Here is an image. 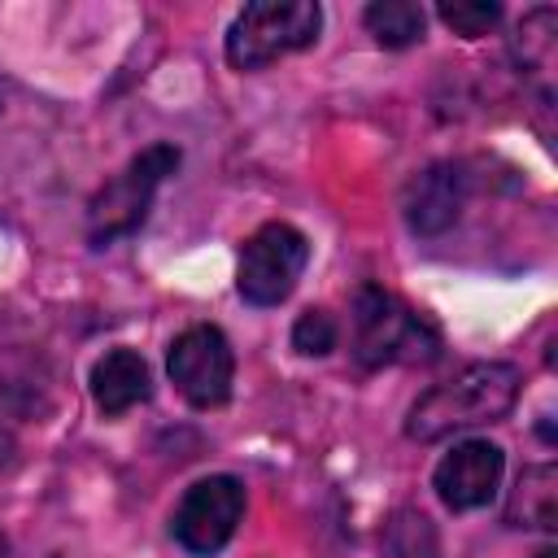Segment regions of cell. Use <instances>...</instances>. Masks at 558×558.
<instances>
[{
    "label": "cell",
    "instance_id": "cell-17",
    "mask_svg": "<svg viewBox=\"0 0 558 558\" xmlns=\"http://www.w3.org/2000/svg\"><path fill=\"white\" fill-rule=\"evenodd\" d=\"M0 558H9V541H4V532H0Z\"/></svg>",
    "mask_w": 558,
    "mask_h": 558
},
{
    "label": "cell",
    "instance_id": "cell-6",
    "mask_svg": "<svg viewBox=\"0 0 558 558\" xmlns=\"http://www.w3.org/2000/svg\"><path fill=\"white\" fill-rule=\"evenodd\" d=\"M166 371L170 384L179 388V397L196 410H214L231 397V379H235V353L227 344V336L209 323H196L187 331H179L170 340L166 353Z\"/></svg>",
    "mask_w": 558,
    "mask_h": 558
},
{
    "label": "cell",
    "instance_id": "cell-12",
    "mask_svg": "<svg viewBox=\"0 0 558 558\" xmlns=\"http://www.w3.org/2000/svg\"><path fill=\"white\" fill-rule=\"evenodd\" d=\"M384 558H440V536H436V523L414 510V506H401L388 514L384 523V545H379Z\"/></svg>",
    "mask_w": 558,
    "mask_h": 558
},
{
    "label": "cell",
    "instance_id": "cell-13",
    "mask_svg": "<svg viewBox=\"0 0 558 558\" xmlns=\"http://www.w3.org/2000/svg\"><path fill=\"white\" fill-rule=\"evenodd\" d=\"M423 9L414 0H375L366 4V31L384 44V48H410L423 39Z\"/></svg>",
    "mask_w": 558,
    "mask_h": 558
},
{
    "label": "cell",
    "instance_id": "cell-1",
    "mask_svg": "<svg viewBox=\"0 0 558 558\" xmlns=\"http://www.w3.org/2000/svg\"><path fill=\"white\" fill-rule=\"evenodd\" d=\"M523 375L510 362H471L458 375L432 384L405 414V436L418 445L445 440L466 427L501 423L519 401Z\"/></svg>",
    "mask_w": 558,
    "mask_h": 558
},
{
    "label": "cell",
    "instance_id": "cell-9",
    "mask_svg": "<svg viewBox=\"0 0 558 558\" xmlns=\"http://www.w3.org/2000/svg\"><path fill=\"white\" fill-rule=\"evenodd\" d=\"M466 205V170L458 161H436L427 170H418L405 183V222L414 235H440L462 218Z\"/></svg>",
    "mask_w": 558,
    "mask_h": 558
},
{
    "label": "cell",
    "instance_id": "cell-8",
    "mask_svg": "<svg viewBox=\"0 0 558 558\" xmlns=\"http://www.w3.org/2000/svg\"><path fill=\"white\" fill-rule=\"evenodd\" d=\"M506 453L493 440H458L432 471V488L449 510H480L497 497Z\"/></svg>",
    "mask_w": 558,
    "mask_h": 558
},
{
    "label": "cell",
    "instance_id": "cell-16",
    "mask_svg": "<svg viewBox=\"0 0 558 558\" xmlns=\"http://www.w3.org/2000/svg\"><path fill=\"white\" fill-rule=\"evenodd\" d=\"M9 458H13V436H9L4 427H0V466H4Z\"/></svg>",
    "mask_w": 558,
    "mask_h": 558
},
{
    "label": "cell",
    "instance_id": "cell-11",
    "mask_svg": "<svg viewBox=\"0 0 558 558\" xmlns=\"http://www.w3.org/2000/svg\"><path fill=\"white\" fill-rule=\"evenodd\" d=\"M506 523L510 527H536V532L558 527V466L554 462L523 466V475L506 501Z\"/></svg>",
    "mask_w": 558,
    "mask_h": 558
},
{
    "label": "cell",
    "instance_id": "cell-2",
    "mask_svg": "<svg viewBox=\"0 0 558 558\" xmlns=\"http://www.w3.org/2000/svg\"><path fill=\"white\" fill-rule=\"evenodd\" d=\"M440 353L436 327L384 292L379 283H362L353 292V357L357 366H392V362H432Z\"/></svg>",
    "mask_w": 558,
    "mask_h": 558
},
{
    "label": "cell",
    "instance_id": "cell-5",
    "mask_svg": "<svg viewBox=\"0 0 558 558\" xmlns=\"http://www.w3.org/2000/svg\"><path fill=\"white\" fill-rule=\"evenodd\" d=\"M310 262V240L292 227V222H266L257 227L244 248H240V266H235V288L248 305L266 310L288 301V292L296 288L301 270Z\"/></svg>",
    "mask_w": 558,
    "mask_h": 558
},
{
    "label": "cell",
    "instance_id": "cell-14",
    "mask_svg": "<svg viewBox=\"0 0 558 558\" xmlns=\"http://www.w3.org/2000/svg\"><path fill=\"white\" fill-rule=\"evenodd\" d=\"M436 13L462 39H480L501 22V4H493V0H453V4H440Z\"/></svg>",
    "mask_w": 558,
    "mask_h": 558
},
{
    "label": "cell",
    "instance_id": "cell-4",
    "mask_svg": "<svg viewBox=\"0 0 558 558\" xmlns=\"http://www.w3.org/2000/svg\"><path fill=\"white\" fill-rule=\"evenodd\" d=\"M174 170H179V148L174 144H148L144 153H135L122 166V174H113L87 205V240H92V248H109L113 240L131 235L148 218V205H153L157 187Z\"/></svg>",
    "mask_w": 558,
    "mask_h": 558
},
{
    "label": "cell",
    "instance_id": "cell-10",
    "mask_svg": "<svg viewBox=\"0 0 558 558\" xmlns=\"http://www.w3.org/2000/svg\"><path fill=\"white\" fill-rule=\"evenodd\" d=\"M153 397V375L148 362L135 349H109L96 366H92V401L105 418L126 414L131 405Z\"/></svg>",
    "mask_w": 558,
    "mask_h": 558
},
{
    "label": "cell",
    "instance_id": "cell-3",
    "mask_svg": "<svg viewBox=\"0 0 558 558\" xmlns=\"http://www.w3.org/2000/svg\"><path fill=\"white\" fill-rule=\"evenodd\" d=\"M323 9L314 0H257L244 4L227 31V61L235 70H262L318 39Z\"/></svg>",
    "mask_w": 558,
    "mask_h": 558
},
{
    "label": "cell",
    "instance_id": "cell-15",
    "mask_svg": "<svg viewBox=\"0 0 558 558\" xmlns=\"http://www.w3.org/2000/svg\"><path fill=\"white\" fill-rule=\"evenodd\" d=\"M336 340H340V327H336V318H331L327 310H305V314L292 323V349L305 353V357L331 353Z\"/></svg>",
    "mask_w": 558,
    "mask_h": 558
},
{
    "label": "cell",
    "instance_id": "cell-18",
    "mask_svg": "<svg viewBox=\"0 0 558 558\" xmlns=\"http://www.w3.org/2000/svg\"><path fill=\"white\" fill-rule=\"evenodd\" d=\"M536 558H558V549H541V554H536Z\"/></svg>",
    "mask_w": 558,
    "mask_h": 558
},
{
    "label": "cell",
    "instance_id": "cell-7",
    "mask_svg": "<svg viewBox=\"0 0 558 558\" xmlns=\"http://www.w3.org/2000/svg\"><path fill=\"white\" fill-rule=\"evenodd\" d=\"M240 519H244V484L235 475H205L174 506L170 532L192 558H214L235 536Z\"/></svg>",
    "mask_w": 558,
    "mask_h": 558
}]
</instances>
